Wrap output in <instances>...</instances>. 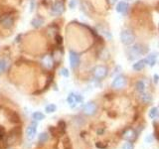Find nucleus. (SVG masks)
<instances>
[{"label": "nucleus", "instance_id": "ddd939ff", "mask_svg": "<svg viewBox=\"0 0 159 149\" xmlns=\"http://www.w3.org/2000/svg\"><path fill=\"white\" fill-rule=\"evenodd\" d=\"M128 8H129V5L126 1H119V3L116 4V12L120 13V14H126Z\"/></svg>", "mask_w": 159, "mask_h": 149}, {"label": "nucleus", "instance_id": "393cba45", "mask_svg": "<svg viewBox=\"0 0 159 149\" xmlns=\"http://www.w3.org/2000/svg\"><path fill=\"white\" fill-rule=\"evenodd\" d=\"M61 74L64 76V77H69V71H68L67 69H65V68L61 70Z\"/></svg>", "mask_w": 159, "mask_h": 149}, {"label": "nucleus", "instance_id": "6e6552de", "mask_svg": "<svg viewBox=\"0 0 159 149\" xmlns=\"http://www.w3.org/2000/svg\"><path fill=\"white\" fill-rule=\"evenodd\" d=\"M122 137L125 140H127V141H134L136 139V137H137V133H136V131L133 128H127L123 132Z\"/></svg>", "mask_w": 159, "mask_h": 149}, {"label": "nucleus", "instance_id": "2eb2a0df", "mask_svg": "<svg viewBox=\"0 0 159 149\" xmlns=\"http://www.w3.org/2000/svg\"><path fill=\"white\" fill-rule=\"evenodd\" d=\"M146 60L147 65H149L150 67H153L156 64V60H157V54L156 53H151L149 55H147V57L145 58Z\"/></svg>", "mask_w": 159, "mask_h": 149}, {"label": "nucleus", "instance_id": "9b49d317", "mask_svg": "<svg viewBox=\"0 0 159 149\" xmlns=\"http://www.w3.org/2000/svg\"><path fill=\"white\" fill-rule=\"evenodd\" d=\"M0 22H1V25L3 26L4 28L9 29L13 26V24H14V19L10 15H4L3 17H1Z\"/></svg>", "mask_w": 159, "mask_h": 149}, {"label": "nucleus", "instance_id": "b1692460", "mask_svg": "<svg viewBox=\"0 0 159 149\" xmlns=\"http://www.w3.org/2000/svg\"><path fill=\"white\" fill-rule=\"evenodd\" d=\"M121 149H133V144L131 143V141H127L122 145Z\"/></svg>", "mask_w": 159, "mask_h": 149}, {"label": "nucleus", "instance_id": "dca6fc26", "mask_svg": "<svg viewBox=\"0 0 159 149\" xmlns=\"http://www.w3.org/2000/svg\"><path fill=\"white\" fill-rule=\"evenodd\" d=\"M139 99L140 101L143 102V104H150L152 101V96L150 94H147V93H142V94H139Z\"/></svg>", "mask_w": 159, "mask_h": 149}, {"label": "nucleus", "instance_id": "6ab92c4d", "mask_svg": "<svg viewBox=\"0 0 159 149\" xmlns=\"http://www.w3.org/2000/svg\"><path fill=\"white\" fill-rule=\"evenodd\" d=\"M31 24H32V26L34 27V28H39V27L42 26V24H43V19L40 18V17H35L32 20Z\"/></svg>", "mask_w": 159, "mask_h": 149}, {"label": "nucleus", "instance_id": "20e7f679", "mask_svg": "<svg viewBox=\"0 0 159 149\" xmlns=\"http://www.w3.org/2000/svg\"><path fill=\"white\" fill-rule=\"evenodd\" d=\"M127 85V80L124 76L119 75L114 78V80L111 83V88L116 91H120V89H124Z\"/></svg>", "mask_w": 159, "mask_h": 149}, {"label": "nucleus", "instance_id": "bb28decb", "mask_svg": "<svg viewBox=\"0 0 159 149\" xmlns=\"http://www.w3.org/2000/svg\"><path fill=\"white\" fill-rule=\"evenodd\" d=\"M117 1H119V0H108V2L109 5H114Z\"/></svg>", "mask_w": 159, "mask_h": 149}, {"label": "nucleus", "instance_id": "f3484780", "mask_svg": "<svg viewBox=\"0 0 159 149\" xmlns=\"http://www.w3.org/2000/svg\"><path fill=\"white\" fill-rule=\"evenodd\" d=\"M145 89H146V85H145V82L143 80H139L135 83V89L138 91L139 94H142L145 91Z\"/></svg>", "mask_w": 159, "mask_h": 149}, {"label": "nucleus", "instance_id": "f8f14e48", "mask_svg": "<svg viewBox=\"0 0 159 149\" xmlns=\"http://www.w3.org/2000/svg\"><path fill=\"white\" fill-rule=\"evenodd\" d=\"M36 133H37V124H36V122H32L28 127H27V130H26L27 138H28L29 140H32L33 138L35 137Z\"/></svg>", "mask_w": 159, "mask_h": 149}, {"label": "nucleus", "instance_id": "4be33fe9", "mask_svg": "<svg viewBox=\"0 0 159 149\" xmlns=\"http://www.w3.org/2000/svg\"><path fill=\"white\" fill-rule=\"evenodd\" d=\"M158 114V108L157 107H152L149 112V117L150 118H155Z\"/></svg>", "mask_w": 159, "mask_h": 149}, {"label": "nucleus", "instance_id": "423d86ee", "mask_svg": "<svg viewBox=\"0 0 159 149\" xmlns=\"http://www.w3.org/2000/svg\"><path fill=\"white\" fill-rule=\"evenodd\" d=\"M97 110H98V107H97V104H95L94 101L87 102V104L85 105L84 108H83L84 114H86L87 116H92V115L95 114Z\"/></svg>", "mask_w": 159, "mask_h": 149}, {"label": "nucleus", "instance_id": "412c9836", "mask_svg": "<svg viewBox=\"0 0 159 149\" xmlns=\"http://www.w3.org/2000/svg\"><path fill=\"white\" fill-rule=\"evenodd\" d=\"M56 109H57V107L55 104H48L47 107H45V110H46V112L47 113H53L56 112Z\"/></svg>", "mask_w": 159, "mask_h": 149}, {"label": "nucleus", "instance_id": "a211bd4d", "mask_svg": "<svg viewBox=\"0 0 159 149\" xmlns=\"http://www.w3.org/2000/svg\"><path fill=\"white\" fill-rule=\"evenodd\" d=\"M8 65H9V62L6 59H0V74L4 73L7 70Z\"/></svg>", "mask_w": 159, "mask_h": 149}, {"label": "nucleus", "instance_id": "f257e3e1", "mask_svg": "<svg viewBox=\"0 0 159 149\" xmlns=\"http://www.w3.org/2000/svg\"><path fill=\"white\" fill-rule=\"evenodd\" d=\"M148 47L140 43H136V44H132L129 48L127 49L126 54L127 57L130 61H134L136 59H139L142 56H145L148 53Z\"/></svg>", "mask_w": 159, "mask_h": 149}, {"label": "nucleus", "instance_id": "39448f33", "mask_svg": "<svg viewBox=\"0 0 159 149\" xmlns=\"http://www.w3.org/2000/svg\"><path fill=\"white\" fill-rule=\"evenodd\" d=\"M67 101L68 104L71 107H76L80 102L83 101V97L82 96H80L78 94H74V93H71L69 96H68V99H67Z\"/></svg>", "mask_w": 159, "mask_h": 149}, {"label": "nucleus", "instance_id": "4468645a", "mask_svg": "<svg viewBox=\"0 0 159 149\" xmlns=\"http://www.w3.org/2000/svg\"><path fill=\"white\" fill-rule=\"evenodd\" d=\"M146 65H147L146 60H145V59H141V60H139V61H137L136 63H134L132 65V69L134 70V71L139 72V71H141V70H143Z\"/></svg>", "mask_w": 159, "mask_h": 149}, {"label": "nucleus", "instance_id": "f03ea898", "mask_svg": "<svg viewBox=\"0 0 159 149\" xmlns=\"http://www.w3.org/2000/svg\"><path fill=\"white\" fill-rule=\"evenodd\" d=\"M120 42L124 46H131L135 42V35L131 30L129 29H124L120 32L119 35Z\"/></svg>", "mask_w": 159, "mask_h": 149}, {"label": "nucleus", "instance_id": "c85d7f7f", "mask_svg": "<svg viewBox=\"0 0 159 149\" xmlns=\"http://www.w3.org/2000/svg\"><path fill=\"white\" fill-rule=\"evenodd\" d=\"M3 133H4V130H3V128H2L1 126H0V136H3Z\"/></svg>", "mask_w": 159, "mask_h": 149}, {"label": "nucleus", "instance_id": "9d476101", "mask_svg": "<svg viewBox=\"0 0 159 149\" xmlns=\"http://www.w3.org/2000/svg\"><path fill=\"white\" fill-rule=\"evenodd\" d=\"M42 65L47 70H52L54 67V59L51 55H45L42 58Z\"/></svg>", "mask_w": 159, "mask_h": 149}, {"label": "nucleus", "instance_id": "cd10ccee", "mask_svg": "<svg viewBox=\"0 0 159 149\" xmlns=\"http://www.w3.org/2000/svg\"><path fill=\"white\" fill-rule=\"evenodd\" d=\"M158 80H159V76L158 75H154V83H158Z\"/></svg>", "mask_w": 159, "mask_h": 149}, {"label": "nucleus", "instance_id": "aec40b11", "mask_svg": "<svg viewBox=\"0 0 159 149\" xmlns=\"http://www.w3.org/2000/svg\"><path fill=\"white\" fill-rule=\"evenodd\" d=\"M33 118L35 119V120H43L44 118H45V115L43 114L42 112H34L33 113Z\"/></svg>", "mask_w": 159, "mask_h": 149}, {"label": "nucleus", "instance_id": "5701e85b", "mask_svg": "<svg viewBox=\"0 0 159 149\" xmlns=\"http://www.w3.org/2000/svg\"><path fill=\"white\" fill-rule=\"evenodd\" d=\"M48 138H49V135L46 133V132H44V133H41L40 134V136H39V141L40 142H46L48 140Z\"/></svg>", "mask_w": 159, "mask_h": 149}, {"label": "nucleus", "instance_id": "7ed1b4c3", "mask_svg": "<svg viewBox=\"0 0 159 149\" xmlns=\"http://www.w3.org/2000/svg\"><path fill=\"white\" fill-rule=\"evenodd\" d=\"M108 74V68L106 66H103V65H98V66H95L93 69V76L98 81H103V78H106Z\"/></svg>", "mask_w": 159, "mask_h": 149}, {"label": "nucleus", "instance_id": "a878e982", "mask_svg": "<svg viewBox=\"0 0 159 149\" xmlns=\"http://www.w3.org/2000/svg\"><path fill=\"white\" fill-rule=\"evenodd\" d=\"M76 4H77L76 0H71V2H70V8H71V9H74L75 6H76Z\"/></svg>", "mask_w": 159, "mask_h": 149}, {"label": "nucleus", "instance_id": "1a4fd4ad", "mask_svg": "<svg viewBox=\"0 0 159 149\" xmlns=\"http://www.w3.org/2000/svg\"><path fill=\"white\" fill-rule=\"evenodd\" d=\"M70 64L72 69H77L80 65V56L74 51H70Z\"/></svg>", "mask_w": 159, "mask_h": 149}, {"label": "nucleus", "instance_id": "0eeeda50", "mask_svg": "<svg viewBox=\"0 0 159 149\" xmlns=\"http://www.w3.org/2000/svg\"><path fill=\"white\" fill-rule=\"evenodd\" d=\"M65 11V4L61 0H57L52 6V12L55 15H61Z\"/></svg>", "mask_w": 159, "mask_h": 149}]
</instances>
